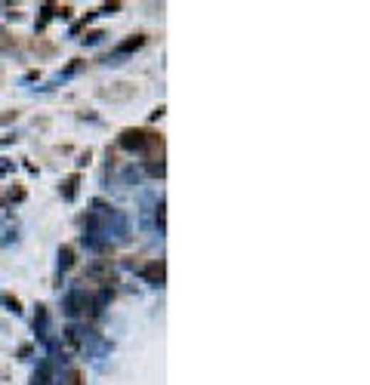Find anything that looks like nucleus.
Segmentation results:
<instances>
[{"instance_id":"7ed1b4c3","label":"nucleus","mask_w":370,"mask_h":385,"mask_svg":"<svg viewBox=\"0 0 370 385\" xmlns=\"http://www.w3.org/2000/svg\"><path fill=\"white\" fill-rule=\"evenodd\" d=\"M34 385H46V370H41V376H34Z\"/></svg>"},{"instance_id":"f03ea898","label":"nucleus","mask_w":370,"mask_h":385,"mask_svg":"<svg viewBox=\"0 0 370 385\" xmlns=\"http://www.w3.org/2000/svg\"><path fill=\"white\" fill-rule=\"evenodd\" d=\"M145 275H148V278H152V280H154V284H161V280H164V265H152V268H148V271H145Z\"/></svg>"},{"instance_id":"f257e3e1","label":"nucleus","mask_w":370,"mask_h":385,"mask_svg":"<svg viewBox=\"0 0 370 385\" xmlns=\"http://www.w3.org/2000/svg\"><path fill=\"white\" fill-rule=\"evenodd\" d=\"M124 145L127 148H142L145 145V133H133V130H130V133H124Z\"/></svg>"}]
</instances>
